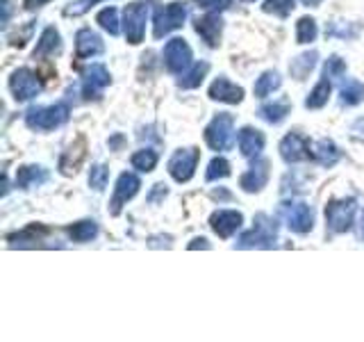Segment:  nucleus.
<instances>
[{
	"instance_id": "1",
	"label": "nucleus",
	"mask_w": 364,
	"mask_h": 342,
	"mask_svg": "<svg viewBox=\"0 0 364 342\" xmlns=\"http://www.w3.org/2000/svg\"><path fill=\"white\" fill-rule=\"evenodd\" d=\"M68 117H71V108L66 103H55V105H46V108H30L26 112V123L28 128L37 133H48L64 125Z\"/></svg>"
},
{
	"instance_id": "2",
	"label": "nucleus",
	"mask_w": 364,
	"mask_h": 342,
	"mask_svg": "<svg viewBox=\"0 0 364 342\" xmlns=\"http://www.w3.org/2000/svg\"><path fill=\"white\" fill-rule=\"evenodd\" d=\"M278 239V226L269 214L255 217V228L239 237V249H273Z\"/></svg>"
},
{
	"instance_id": "3",
	"label": "nucleus",
	"mask_w": 364,
	"mask_h": 342,
	"mask_svg": "<svg viewBox=\"0 0 364 342\" xmlns=\"http://www.w3.org/2000/svg\"><path fill=\"white\" fill-rule=\"evenodd\" d=\"M205 142L212 151H228L235 144V119L232 114L219 112L205 128Z\"/></svg>"
},
{
	"instance_id": "4",
	"label": "nucleus",
	"mask_w": 364,
	"mask_h": 342,
	"mask_svg": "<svg viewBox=\"0 0 364 342\" xmlns=\"http://www.w3.org/2000/svg\"><path fill=\"white\" fill-rule=\"evenodd\" d=\"M355 199H335L326 205V226L333 233H346L355 219Z\"/></svg>"
},
{
	"instance_id": "5",
	"label": "nucleus",
	"mask_w": 364,
	"mask_h": 342,
	"mask_svg": "<svg viewBox=\"0 0 364 342\" xmlns=\"http://www.w3.org/2000/svg\"><path fill=\"white\" fill-rule=\"evenodd\" d=\"M148 16H151V5H148V3H132V5L125 7V11H123V32H125V39H128V43L136 46V43L144 41Z\"/></svg>"
},
{
	"instance_id": "6",
	"label": "nucleus",
	"mask_w": 364,
	"mask_h": 342,
	"mask_svg": "<svg viewBox=\"0 0 364 342\" xmlns=\"http://www.w3.org/2000/svg\"><path fill=\"white\" fill-rule=\"evenodd\" d=\"M9 91L18 103H26V100H32L41 94V83L32 68L21 66L9 78Z\"/></svg>"
},
{
	"instance_id": "7",
	"label": "nucleus",
	"mask_w": 364,
	"mask_h": 342,
	"mask_svg": "<svg viewBox=\"0 0 364 342\" xmlns=\"http://www.w3.org/2000/svg\"><path fill=\"white\" fill-rule=\"evenodd\" d=\"M187 21V5L185 3H168L162 9H157L155 14V23H153V32L157 39L166 37L168 32H173L178 28L185 26Z\"/></svg>"
},
{
	"instance_id": "8",
	"label": "nucleus",
	"mask_w": 364,
	"mask_h": 342,
	"mask_svg": "<svg viewBox=\"0 0 364 342\" xmlns=\"http://www.w3.org/2000/svg\"><path fill=\"white\" fill-rule=\"evenodd\" d=\"M198 148H180L173 153V157L168 160V174L176 182H187L196 174V165H198Z\"/></svg>"
},
{
	"instance_id": "9",
	"label": "nucleus",
	"mask_w": 364,
	"mask_h": 342,
	"mask_svg": "<svg viewBox=\"0 0 364 342\" xmlns=\"http://www.w3.org/2000/svg\"><path fill=\"white\" fill-rule=\"evenodd\" d=\"M141 187V180L136 178L134 174H121L119 180H117V185H114V194H112V201H109V214H121L123 210V205L132 201L136 197V192H139Z\"/></svg>"
},
{
	"instance_id": "10",
	"label": "nucleus",
	"mask_w": 364,
	"mask_h": 342,
	"mask_svg": "<svg viewBox=\"0 0 364 342\" xmlns=\"http://www.w3.org/2000/svg\"><path fill=\"white\" fill-rule=\"evenodd\" d=\"M164 64L171 73H185L191 66V48L185 39H171L164 46Z\"/></svg>"
},
{
	"instance_id": "11",
	"label": "nucleus",
	"mask_w": 364,
	"mask_h": 342,
	"mask_svg": "<svg viewBox=\"0 0 364 342\" xmlns=\"http://www.w3.org/2000/svg\"><path fill=\"white\" fill-rule=\"evenodd\" d=\"M269 176H271V171H269V160H264V157H255V162L248 167V171H244L242 178H239V185H242V190L248 192V194L262 192V190L267 187Z\"/></svg>"
},
{
	"instance_id": "12",
	"label": "nucleus",
	"mask_w": 364,
	"mask_h": 342,
	"mask_svg": "<svg viewBox=\"0 0 364 342\" xmlns=\"http://www.w3.org/2000/svg\"><path fill=\"white\" fill-rule=\"evenodd\" d=\"M112 83L105 64H91L82 71V94L85 98H98V94Z\"/></svg>"
},
{
	"instance_id": "13",
	"label": "nucleus",
	"mask_w": 364,
	"mask_h": 342,
	"mask_svg": "<svg viewBox=\"0 0 364 342\" xmlns=\"http://www.w3.org/2000/svg\"><path fill=\"white\" fill-rule=\"evenodd\" d=\"M242 224H244V214L239 210H216L210 217V228L223 239L232 237L242 228Z\"/></svg>"
},
{
	"instance_id": "14",
	"label": "nucleus",
	"mask_w": 364,
	"mask_h": 342,
	"mask_svg": "<svg viewBox=\"0 0 364 342\" xmlns=\"http://www.w3.org/2000/svg\"><path fill=\"white\" fill-rule=\"evenodd\" d=\"M280 157L287 165L303 162V160L310 157V142H307L305 137H301L299 133H289L280 142Z\"/></svg>"
},
{
	"instance_id": "15",
	"label": "nucleus",
	"mask_w": 364,
	"mask_h": 342,
	"mask_svg": "<svg viewBox=\"0 0 364 342\" xmlns=\"http://www.w3.org/2000/svg\"><path fill=\"white\" fill-rule=\"evenodd\" d=\"M284 217H287L289 231L299 235H307L314 228V212L307 203H291Z\"/></svg>"
},
{
	"instance_id": "16",
	"label": "nucleus",
	"mask_w": 364,
	"mask_h": 342,
	"mask_svg": "<svg viewBox=\"0 0 364 342\" xmlns=\"http://www.w3.org/2000/svg\"><path fill=\"white\" fill-rule=\"evenodd\" d=\"M193 30H196L198 37L210 46V48H216L221 43V32H223V21L216 11H210L208 16L198 19L193 23Z\"/></svg>"
},
{
	"instance_id": "17",
	"label": "nucleus",
	"mask_w": 364,
	"mask_h": 342,
	"mask_svg": "<svg viewBox=\"0 0 364 342\" xmlns=\"http://www.w3.org/2000/svg\"><path fill=\"white\" fill-rule=\"evenodd\" d=\"M210 98L219 103H228V105H237V103L244 100V89L230 83L225 76H221L210 85Z\"/></svg>"
},
{
	"instance_id": "18",
	"label": "nucleus",
	"mask_w": 364,
	"mask_h": 342,
	"mask_svg": "<svg viewBox=\"0 0 364 342\" xmlns=\"http://www.w3.org/2000/svg\"><path fill=\"white\" fill-rule=\"evenodd\" d=\"M105 51V46H102V39L98 34L91 30V28H82L77 30L75 34V53L80 60H89V57H96Z\"/></svg>"
},
{
	"instance_id": "19",
	"label": "nucleus",
	"mask_w": 364,
	"mask_h": 342,
	"mask_svg": "<svg viewBox=\"0 0 364 342\" xmlns=\"http://www.w3.org/2000/svg\"><path fill=\"white\" fill-rule=\"evenodd\" d=\"M237 142H239V151H242L244 157L255 160L259 157V153L264 151V135H262L257 128H242L237 135Z\"/></svg>"
},
{
	"instance_id": "20",
	"label": "nucleus",
	"mask_w": 364,
	"mask_h": 342,
	"mask_svg": "<svg viewBox=\"0 0 364 342\" xmlns=\"http://www.w3.org/2000/svg\"><path fill=\"white\" fill-rule=\"evenodd\" d=\"M46 180H48V171H46L41 165H23L16 171V187H21V190L39 187Z\"/></svg>"
},
{
	"instance_id": "21",
	"label": "nucleus",
	"mask_w": 364,
	"mask_h": 342,
	"mask_svg": "<svg viewBox=\"0 0 364 342\" xmlns=\"http://www.w3.org/2000/svg\"><path fill=\"white\" fill-rule=\"evenodd\" d=\"M62 51V37L55 28H46L41 32V37L37 41V48H34V60H41V57H53Z\"/></svg>"
},
{
	"instance_id": "22",
	"label": "nucleus",
	"mask_w": 364,
	"mask_h": 342,
	"mask_svg": "<svg viewBox=\"0 0 364 342\" xmlns=\"http://www.w3.org/2000/svg\"><path fill=\"white\" fill-rule=\"evenodd\" d=\"M289 112H291L289 100H273V103H267V105H262L257 114H259V119H264L267 123L278 125L287 119Z\"/></svg>"
},
{
	"instance_id": "23",
	"label": "nucleus",
	"mask_w": 364,
	"mask_h": 342,
	"mask_svg": "<svg viewBox=\"0 0 364 342\" xmlns=\"http://www.w3.org/2000/svg\"><path fill=\"white\" fill-rule=\"evenodd\" d=\"M312 157L316 160L318 165L323 167H333L337 160L341 157V151L335 146V142L330 140H318L314 146H312Z\"/></svg>"
},
{
	"instance_id": "24",
	"label": "nucleus",
	"mask_w": 364,
	"mask_h": 342,
	"mask_svg": "<svg viewBox=\"0 0 364 342\" xmlns=\"http://www.w3.org/2000/svg\"><path fill=\"white\" fill-rule=\"evenodd\" d=\"M210 71V64L208 62H196L191 64L185 73H182V78L178 80V87L180 89H196L200 87V83L205 80V76H208Z\"/></svg>"
},
{
	"instance_id": "25",
	"label": "nucleus",
	"mask_w": 364,
	"mask_h": 342,
	"mask_svg": "<svg viewBox=\"0 0 364 342\" xmlns=\"http://www.w3.org/2000/svg\"><path fill=\"white\" fill-rule=\"evenodd\" d=\"M330 91H333V85H330V80H328V76L323 78V80H318L316 83V87L307 94V98H305V108L307 110H321L326 103H328V98H330Z\"/></svg>"
},
{
	"instance_id": "26",
	"label": "nucleus",
	"mask_w": 364,
	"mask_h": 342,
	"mask_svg": "<svg viewBox=\"0 0 364 342\" xmlns=\"http://www.w3.org/2000/svg\"><path fill=\"white\" fill-rule=\"evenodd\" d=\"M316 60H318V53H316V51L303 53V55L296 57V60H291V64H289V73H291L296 80H305L307 76L312 73V68L316 66Z\"/></svg>"
},
{
	"instance_id": "27",
	"label": "nucleus",
	"mask_w": 364,
	"mask_h": 342,
	"mask_svg": "<svg viewBox=\"0 0 364 342\" xmlns=\"http://www.w3.org/2000/svg\"><path fill=\"white\" fill-rule=\"evenodd\" d=\"M280 85H282V78H280L278 71H264L255 83V96L257 98H267L276 89H280Z\"/></svg>"
},
{
	"instance_id": "28",
	"label": "nucleus",
	"mask_w": 364,
	"mask_h": 342,
	"mask_svg": "<svg viewBox=\"0 0 364 342\" xmlns=\"http://www.w3.org/2000/svg\"><path fill=\"white\" fill-rule=\"evenodd\" d=\"M68 235H71L73 242H91L98 235V224L94 219L77 222L73 226H68Z\"/></svg>"
},
{
	"instance_id": "29",
	"label": "nucleus",
	"mask_w": 364,
	"mask_h": 342,
	"mask_svg": "<svg viewBox=\"0 0 364 342\" xmlns=\"http://www.w3.org/2000/svg\"><path fill=\"white\" fill-rule=\"evenodd\" d=\"M341 105H358L364 100V85L358 80H346V85L339 89Z\"/></svg>"
},
{
	"instance_id": "30",
	"label": "nucleus",
	"mask_w": 364,
	"mask_h": 342,
	"mask_svg": "<svg viewBox=\"0 0 364 342\" xmlns=\"http://www.w3.org/2000/svg\"><path fill=\"white\" fill-rule=\"evenodd\" d=\"M96 23L98 26L105 30V32H109L112 37H117L119 34V11H117V7H105V9H100L98 11V16H96Z\"/></svg>"
},
{
	"instance_id": "31",
	"label": "nucleus",
	"mask_w": 364,
	"mask_h": 342,
	"mask_svg": "<svg viewBox=\"0 0 364 342\" xmlns=\"http://www.w3.org/2000/svg\"><path fill=\"white\" fill-rule=\"evenodd\" d=\"M318 34V28H316V21L310 19V16H303L296 23V41L299 43H310L316 39Z\"/></svg>"
},
{
	"instance_id": "32",
	"label": "nucleus",
	"mask_w": 364,
	"mask_h": 342,
	"mask_svg": "<svg viewBox=\"0 0 364 342\" xmlns=\"http://www.w3.org/2000/svg\"><path fill=\"white\" fill-rule=\"evenodd\" d=\"M132 167L136 171H141V174H148V171H153L157 167V153L153 148H144V151H136L132 155Z\"/></svg>"
},
{
	"instance_id": "33",
	"label": "nucleus",
	"mask_w": 364,
	"mask_h": 342,
	"mask_svg": "<svg viewBox=\"0 0 364 342\" xmlns=\"http://www.w3.org/2000/svg\"><path fill=\"white\" fill-rule=\"evenodd\" d=\"M107 180H109V169L105 165H94L89 171V187L96 190V192H102L107 187Z\"/></svg>"
},
{
	"instance_id": "34",
	"label": "nucleus",
	"mask_w": 364,
	"mask_h": 342,
	"mask_svg": "<svg viewBox=\"0 0 364 342\" xmlns=\"http://www.w3.org/2000/svg\"><path fill=\"white\" fill-rule=\"evenodd\" d=\"M228 176H230V162H228L225 157H214L208 165V174H205V178H208L210 182L228 178Z\"/></svg>"
},
{
	"instance_id": "35",
	"label": "nucleus",
	"mask_w": 364,
	"mask_h": 342,
	"mask_svg": "<svg viewBox=\"0 0 364 342\" xmlns=\"http://www.w3.org/2000/svg\"><path fill=\"white\" fill-rule=\"evenodd\" d=\"M262 9L267 11V14H273V16H289L291 9H294V0H267L264 5H262Z\"/></svg>"
},
{
	"instance_id": "36",
	"label": "nucleus",
	"mask_w": 364,
	"mask_h": 342,
	"mask_svg": "<svg viewBox=\"0 0 364 342\" xmlns=\"http://www.w3.org/2000/svg\"><path fill=\"white\" fill-rule=\"evenodd\" d=\"M98 3H102V0H73V3H68L64 7V16H73V19L82 16L91 7H96Z\"/></svg>"
},
{
	"instance_id": "37",
	"label": "nucleus",
	"mask_w": 364,
	"mask_h": 342,
	"mask_svg": "<svg viewBox=\"0 0 364 342\" xmlns=\"http://www.w3.org/2000/svg\"><path fill=\"white\" fill-rule=\"evenodd\" d=\"M323 73H326L328 78H344V73H346V62L341 60L339 55H333V57H330V60L326 62Z\"/></svg>"
},
{
	"instance_id": "38",
	"label": "nucleus",
	"mask_w": 364,
	"mask_h": 342,
	"mask_svg": "<svg viewBox=\"0 0 364 342\" xmlns=\"http://www.w3.org/2000/svg\"><path fill=\"white\" fill-rule=\"evenodd\" d=\"M193 3L205 11H216V14H219V11H223L232 5V0H193Z\"/></svg>"
},
{
	"instance_id": "39",
	"label": "nucleus",
	"mask_w": 364,
	"mask_h": 342,
	"mask_svg": "<svg viewBox=\"0 0 364 342\" xmlns=\"http://www.w3.org/2000/svg\"><path fill=\"white\" fill-rule=\"evenodd\" d=\"M168 197V187L164 185V182H157V185H153V190L148 192V203L155 205L159 201H164Z\"/></svg>"
},
{
	"instance_id": "40",
	"label": "nucleus",
	"mask_w": 364,
	"mask_h": 342,
	"mask_svg": "<svg viewBox=\"0 0 364 342\" xmlns=\"http://www.w3.org/2000/svg\"><path fill=\"white\" fill-rule=\"evenodd\" d=\"M210 249V244H208V239H205V237H196V239H193V242L189 244V249Z\"/></svg>"
},
{
	"instance_id": "41",
	"label": "nucleus",
	"mask_w": 364,
	"mask_h": 342,
	"mask_svg": "<svg viewBox=\"0 0 364 342\" xmlns=\"http://www.w3.org/2000/svg\"><path fill=\"white\" fill-rule=\"evenodd\" d=\"M48 3H50V0H26V7L28 9H37V7H43Z\"/></svg>"
},
{
	"instance_id": "42",
	"label": "nucleus",
	"mask_w": 364,
	"mask_h": 342,
	"mask_svg": "<svg viewBox=\"0 0 364 342\" xmlns=\"http://www.w3.org/2000/svg\"><path fill=\"white\" fill-rule=\"evenodd\" d=\"M0 5H3V26H7V21H9V3H7V0H3Z\"/></svg>"
},
{
	"instance_id": "43",
	"label": "nucleus",
	"mask_w": 364,
	"mask_h": 342,
	"mask_svg": "<svg viewBox=\"0 0 364 342\" xmlns=\"http://www.w3.org/2000/svg\"><path fill=\"white\" fill-rule=\"evenodd\" d=\"M301 3L305 5V7H318L323 3V0H301Z\"/></svg>"
},
{
	"instance_id": "44",
	"label": "nucleus",
	"mask_w": 364,
	"mask_h": 342,
	"mask_svg": "<svg viewBox=\"0 0 364 342\" xmlns=\"http://www.w3.org/2000/svg\"><path fill=\"white\" fill-rule=\"evenodd\" d=\"M212 199H230V194H228V192H212Z\"/></svg>"
},
{
	"instance_id": "45",
	"label": "nucleus",
	"mask_w": 364,
	"mask_h": 342,
	"mask_svg": "<svg viewBox=\"0 0 364 342\" xmlns=\"http://www.w3.org/2000/svg\"><path fill=\"white\" fill-rule=\"evenodd\" d=\"M362 237H364V212H362Z\"/></svg>"
},
{
	"instance_id": "46",
	"label": "nucleus",
	"mask_w": 364,
	"mask_h": 342,
	"mask_svg": "<svg viewBox=\"0 0 364 342\" xmlns=\"http://www.w3.org/2000/svg\"><path fill=\"white\" fill-rule=\"evenodd\" d=\"M244 3H253V0H244Z\"/></svg>"
}]
</instances>
